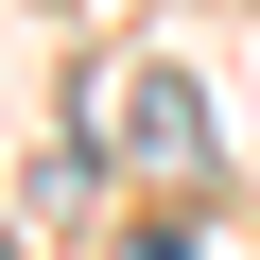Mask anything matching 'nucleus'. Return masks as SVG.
I'll return each mask as SVG.
<instances>
[{
	"label": "nucleus",
	"instance_id": "1",
	"mask_svg": "<svg viewBox=\"0 0 260 260\" xmlns=\"http://www.w3.org/2000/svg\"><path fill=\"white\" fill-rule=\"evenodd\" d=\"M104 104H121V156H139V174H208V121H191V70H121Z\"/></svg>",
	"mask_w": 260,
	"mask_h": 260
}]
</instances>
